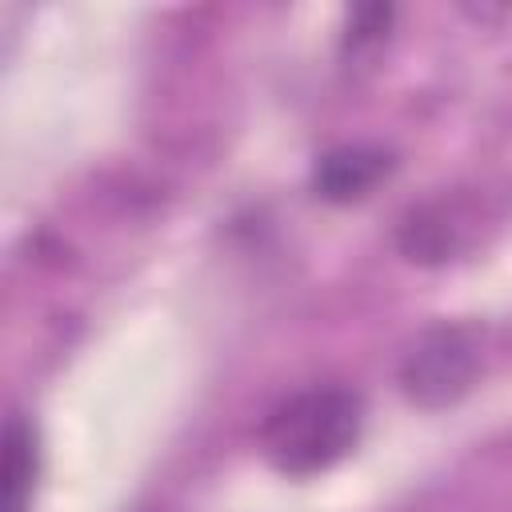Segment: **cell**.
I'll return each mask as SVG.
<instances>
[{"instance_id": "cell-1", "label": "cell", "mask_w": 512, "mask_h": 512, "mask_svg": "<svg viewBox=\"0 0 512 512\" xmlns=\"http://www.w3.org/2000/svg\"><path fill=\"white\" fill-rule=\"evenodd\" d=\"M364 424V404L352 388H308L280 404L264 432V456L284 476H316L344 460Z\"/></svg>"}, {"instance_id": "cell-2", "label": "cell", "mask_w": 512, "mask_h": 512, "mask_svg": "<svg viewBox=\"0 0 512 512\" xmlns=\"http://www.w3.org/2000/svg\"><path fill=\"white\" fill-rule=\"evenodd\" d=\"M480 372V352L464 328H428L400 364L404 396L420 408H444L460 400Z\"/></svg>"}, {"instance_id": "cell-3", "label": "cell", "mask_w": 512, "mask_h": 512, "mask_svg": "<svg viewBox=\"0 0 512 512\" xmlns=\"http://www.w3.org/2000/svg\"><path fill=\"white\" fill-rule=\"evenodd\" d=\"M388 172H392V156L384 148L348 144V148L320 156V164L312 172V188L328 204H352V200H364Z\"/></svg>"}, {"instance_id": "cell-4", "label": "cell", "mask_w": 512, "mask_h": 512, "mask_svg": "<svg viewBox=\"0 0 512 512\" xmlns=\"http://www.w3.org/2000/svg\"><path fill=\"white\" fill-rule=\"evenodd\" d=\"M36 480V432L24 416H12L4 428V460H0V512H28Z\"/></svg>"}]
</instances>
